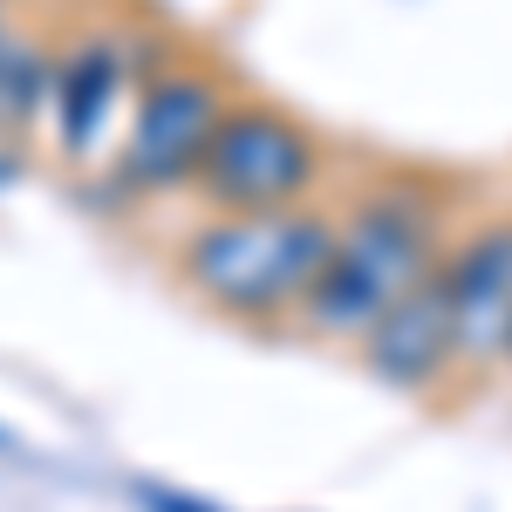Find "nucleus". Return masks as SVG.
Masks as SVG:
<instances>
[{"instance_id":"obj_2","label":"nucleus","mask_w":512,"mask_h":512,"mask_svg":"<svg viewBox=\"0 0 512 512\" xmlns=\"http://www.w3.org/2000/svg\"><path fill=\"white\" fill-rule=\"evenodd\" d=\"M424 280H431V219L403 198H376L335 233V260L315 280V294L301 301V315L315 335H355L362 342Z\"/></svg>"},{"instance_id":"obj_3","label":"nucleus","mask_w":512,"mask_h":512,"mask_svg":"<svg viewBox=\"0 0 512 512\" xmlns=\"http://www.w3.org/2000/svg\"><path fill=\"white\" fill-rule=\"evenodd\" d=\"M198 178L233 212H287L315 185V137L280 110H226Z\"/></svg>"},{"instance_id":"obj_1","label":"nucleus","mask_w":512,"mask_h":512,"mask_svg":"<svg viewBox=\"0 0 512 512\" xmlns=\"http://www.w3.org/2000/svg\"><path fill=\"white\" fill-rule=\"evenodd\" d=\"M335 260V233L315 212H226L185 246V280L226 315H274L308 301Z\"/></svg>"},{"instance_id":"obj_9","label":"nucleus","mask_w":512,"mask_h":512,"mask_svg":"<svg viewBox=\"0 0 512 512\" xmlns=\"http://www.w3.org/2000/svg\"><path fill=\"white\" fill-rule=\"evenodd\" d=\"M137 506L144 512H219L205 499H192V492H164V485H137Z\"/></svg>"},{"instance_id":"obj_4","label":"nucleus","mask_w":512,"mask_h":512,"mask_svg":"<svg viewBox=\"0 0 512 512\" xmlns=\"http://www.w3.org/2000/svg\"><path fill=\"white\" fill-rule=\"evenodd\" d=\"M219 89L205 76H164L144 89L137 123H130V144H123V171L137 185H171L205 164V144L219 130Z\"/></svg>"},{"instance_id":"obj_10","label":"nucleus","mask_w":512,"mask_h":512,"mask_svg":"<svg viewBox=\"0 0 512 512\" xmlns=\"http://www.w3.org/2000/svg\"><path fill=\"white\" fill-rule=\"evenodd\" d=\"M0 451H7V437H0Z\"/></svg>"},{"instance_id":"obj_5","label":"nucleus","mask_w":512,"mask_h":512,"mask_svg":"<svg viewBox=\"0 0 512 512\" xmlns=\"http://www.w3.org/2000/svg\"><path fill=\"white\" fill-rule=\"evenodd\" d=\"M458 349V315H451V294H444V274H431L417 294H403L390 315L376 321L369 335H362V355H369V369L383 376V383H403V390H417V383H431L437 369H444V355Z\"/></svg>"},{"instance_id":"obj_6","label":"nucleus","mask_w":512,"mask_h":512,"mask_svg":"<svg viewBox=\"0 0 512 512\" xmlns=\"http://www.w3.org/2000/svg\"><path fill=\"white\" fill-rule=\"evenodd\" d=\"M444 294L458 315V349H499L512 342V226L478 233L444 267Z\"/></svg>"},{"instance_id":"obj_7","label":"nucleus","mask_w":512,"mask_h":512,"mask_svg":"<svg viewBox=\"0 0 512 512\" xmlns=\"http://www.w3.org/2000/svg\"><path fill=\"white\" fill-rule=\"evenodd\" d=\"M110 89H117V55L110 48H82L76 62L62 69V137L76 151L96 137V117H103Z\"/></svg>"},{"instance_id":"obj_8","label":"nucleus","mask_w":512,"mask_h":512,"mask_svg":"<svg viewBox=\"0 0 512 512\" xmlns=\"http://www.w3.org/2000/svg\"><path fill=\"white\" fill-rule=\"evenodd\" d=\"M21 96H28V55L0 35V117H7V110H21Z\"/></svg>"}]
</instances>
